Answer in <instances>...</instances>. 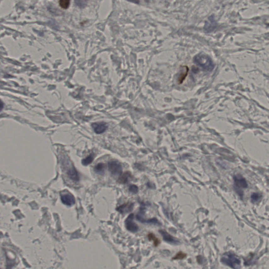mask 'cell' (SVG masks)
Here are the masks:
<instances>
[{
  "instance_id": "cell-1",
  "label": "cell",
  "mask_w": 269,
  "mask_h": 269,
  "mask_svg": "<svg viewBox=\"0 0 269 269\" xmlns=\"http://www.w3.org/2000/svg\"><path fill=\"white\" fill-rule=\"evenodd\" d=\"M193 62L195 64L201 67L203 70L207 72H211L215 67L211 59L208 55L202 53L194 56Z\"/></svg>"
},
{
  "instance_id": "cell-2",
  "label": "cell",
  "mask_w": 269,
  "mask_h": 269,
  "mask_svg": "<svg viewBox=\"0 0 269 269\" xmlns=\"http://www.w3.org/2000/svg\"><path fill=\"white\" fill-rule=\"evenodd\" d=\"M221 261L223 264L233 269L240 267V260L233 253H225L222 256Z\"/></svg>"
},
{
  "instance_id": "cell-3",
  "label": "cell",
  "mask_w": 269,
  "mask_h": 269,
  "mask_svg": "<svg viewBox=\"0 0 269 269\" xmlns=\"http://www.w3.org/2000/svg\"><path fill=\"white\" fill-rule=\"evenodd\" d=\"M234 184L237 188V191H239L238 193L243 194V191L242 189L247 187V181L245 179L242 177V176L238 175L234 177Z\"/></svg>"
},
{
  "instance_id": "cell-4",
  "label": "cell",
  "mask_w": 269,
  "mask_h": 269,
  "mask_svg": "<svg viewBox=\"0 0 269 269\" xmlns=\"http://www.w3.org/2000/svg\"><path fill=\"white\" fill-rule=\"evenodd\" d=\"M109 169L110 173L114 176H119L122 172V167L120 163L116 161H112L109 162Z\"/></svg>"
},
{
  "instance_id": "cell-5",
  "label": "cell",
  "mask_w": 269,
  "mask_h": 269,
  "mask_svg": "<svg viewBox=\"0 0 269 269\" xmlns=\"http://www.w3.org/2000/svg\"><path fill=\"white\" fill-rule=\"evenodd\" d=\"M134 215L131 213L125 220V226L127 229L131 233H136L138 231V227L134 221Z\"/></svg>"
},
{
  "instance_id": "cell-6",
  "label": "cell",
  "mask_w": 269,
  "mask_h": 269,
  "mask_svg": "<svg viewBox=\"0 0 269 269\" xmlns=\"http://www.w3.org/2000/svg\"><path fill=\"white\" fill-rule=\"evenodd\" d=\"M217 26V23L213 15L210 16L204 26V30L207 33H210L215 30Z\"/></svg>"
},
{
  "instance_id": "cell-7",
  "label": "cell",
  "mask_w": 269,
  "mask_h": 269,
  "mask_svg": "<svg viewBox=\"0 0 269 269\" xmlns=\"http://www.w3.org/2000/svg\"><path fill=\"white\" fill-rule=\"evenodd\" d=\"M92 127L96 134H100L103 133L106 131L108 128V125H107L106 123L100 122V123H92Z\"/></svg>"
},
{
  "instance_id": "cell-8",
  "label": "cell",
  "mask_w": 269,
  "mask_h": 269,
  "mask_svg": "<svg viewBox=\"0 0 269 269\" xmlns=\"http://www.w3.org/2000/svg\"><path fill=\"white\" fill-rule=\"evenodd\" d=\"M189 72V68L187 66H183L180 67V71L179 72L178 76L177 77V81L179 84L182 83L185 78H186Z\"/></svg>"
},
{
  "instance_id": "cell-9",
  "label": "cell",
  "mask_w": 269,
  "mask_h": 269,
  "mask_svg": "<svg viewBox=\"0 0 269 269\" xmlns=\"http://www.w3.org/2000/svg\"><path fill=\"white\" fill-rule=\"evenodd\" d=\"M159 233H160V234L163 236L164 240L166 242H167L168 243L173 244H179V241L175 239L174 237H172L171 234H169L166 231L163 230H159Z\"/></svg>"
},
{
  "instance_id": "cell-10",
  "label": "cell",
  "mask_w": 269,
  "mask_h": 269,
  "mask_svg": "<svg viewBox=\"0 0 269 269\" xmlns=\"http://www.w3.org/2000/svg\"><path fill=\"white\" fill-rule=\"evenodd\" d=\"M61 200L63 204L69 206L73 205L75 202V198L70 193H66L62 195L61 196Z\"/></svg>"
},
{
  "instance_id": "cell-11",
  "label": "cell",
  "mask_w": 269,
  "mask_h": 269,
  "mask_svg": "<svg viewBox=\"0 0 269 269\" xmlns=\"http://www.w3.org/2000/svg\"><path fill=\"white\" fill-rule=\"evenodd\" d=\"M134 204L132 203H127L124 204L123 205H120L117 208V210L120 212V213L124 214V213H127L131 211L133 209Z\"/></svg>"
},
{
  "instance_id": "cell-12",
  "label": "cell",
  "mask_w": 269,
  "mask_h": 269,
  "mask_svg": "<svg viewBox=\"0 0 269 269\" xmlns=\"http://www.w3.org/2000/svg\"><path fill=\"white\" fill-rule=\"evenodd\" d=\"M67 175L71 179L74 181H78L79 180L78 173L75 170V168H70L67 171Z\"/></svg>"
},
{
  "instance_id": "cell-13",
  "label": "cell",
  "mask_w": 269,
  "mask_h": 269,
  "mask_svg": "<svg viewBox=\"0 0 269 269\" xmlns=\"http://www.w3.org/2000/svg\"><path fill=\"white\" fill-rule=\"evenodd\" d=\"M132 175L130 172H125L123 175L120 177L119 178V182L121 183H126L129 182V180L132 178Z\"/></svg>"
},
{
  "instance_id": "cell-14",
  "label": "cell",
  "mask_w": 269,
  "mask_h": 269,
  "mask_svg": "<svg viewBox=\"0 0 269 269\" xmlns=\"http://www.w3.org/2000/svg\"><path fill=\"white\" fill-rule=\"evenodd\" d=\"M104 169H105V165L103 163H99L94 167L95 171L97 174H100V175L103 174L104 172Z\"/></svg>"
},
{
  "instance_id": "cell-15",
  "label": "cell",
  "mask_w": 269,
  "mask_h": 269,
  "mask_svg": "<svg viewBox=\"0 0 269 269\" xmlns=\"http://www.w3.org/2000/svg\"><path fill=\"white\" fill-rule=\"evenodd\" d=\"M94 159V157L92 154H90L89 156H87V157L85 158V159H83L81 161V163L84 166H87L88 165L92 163V161Z\"/></svg>"
},
{
  "instance_id": "cell-16",
  "label": "cell",
  "mask_w": 269,
  "mask_h": 269,
  "mask_svg": "<svg viewBox=\"0 0 269 269\" xmlns=\"http://www.w3.org/2000/svg\"><path fill=\"white\" fill-rule=\"evenodd\" d=\"M87 0H75V4L81 8H84L87 4Z\"/></svg>"
},
{
  "instance_id": "cell-17",
  "label": "cell",
  "mask_w": 269,
  "mask_h": 269,
  "mask_svg": "<svg viewBox=\"0 0 269 269\" xmlns=\"http://www.w3.org/2000/svg\"><path fill=\"white\" fill-rule=\"evenodd\" d=\"M148 237L150 241H153L155 246L159 245V244H160V241L154 236V234H153V233H150L148 234Z\"/></svg>"
},
{
  "instance_id": "cell-18",
  "label": "cell",
  "mask_w": 269,
  "mask_h": 269,
  "mask_svg": "<svg viewBox=\"0 0 269 269\" xmlns=\"http://www.w3.org/2000/svg\"><path fill=\"white\" fill-rule=\"evenodd\" d=\"M262 195L258 193H253L251 195V200L253 202H259L261 200Z\"/></svg>"
},
{
  "instance_id": "cell-19",
  "label": "cell",
  "mask_w": 269,
  "mask_h": 269,
  "mask_svg": "<svg viewBox=\"0 0 269 269\" xmlns=\"http://www.w3.org/2000/svg\"><path fill=\"white\" fill-rule=\"evenodd\" d=\"M70 4V0H60L59 1V5L61 8L65 9H66L69 8Z\"/></svg>"
},
{
  "instance_id": "cell-20",
  "label": "cell",
  "mask_w": 269,
  "mask_h": 269,
  "mask_svg": "<svg viewBox=\"0 0 269 269\" xmlns=\"http://www.w3.org/2000/svg\"><path fill=\"white\" fill-rule=\"evenodd\" d=\"M186 254L182 253V252H179V253H177V255H176V256L173 258V259H183L184 258H186Z\"/></svg>"
},
{
  "instance_id": "cell-21",
  "label": "cell",
  "mask_w": 269,
  "mask_h": 269,
  "mask_svg": "<svg viewBox=\"0 0 269 269\" xmlns=\"http://www.w3.org/2000/svg\"><path fill=\"white\" fill-rule=\"evenodd\" d=\"M129 190L133 193H137L138 191V188L135 185H132L129 187Z\"/></svg>"
},
{
  "instance_id": "cell-22",
  "label": "cell",
  "mask_w": 269,
  "mask_h": 269,
  "mask_svg": "<svg viewBox=\"0 0 269 269\" xmlns=\"http://www.w3.org/2000/svg\"><path fill=\"white\" fill-rule=\"evenodd\" d=\"M127 1H129V2H132V3H139V0H127Z\"/></svg>"
},
{
  "instance_id": "cell-23",
  "label": "cell",
  "mask_w": 269,
  "mask_h": 269,
  "mask_svg": "<svg viewBox=\"0 0 269 269\" xmlns=\"http://www.w3.org/2000/svg\"><path fill=\"white\" fill-rule=\"evenodd\" d=\"M144 1H146V2H149V1L150 0H144Z\"/></svg>"
}]
</instances>
